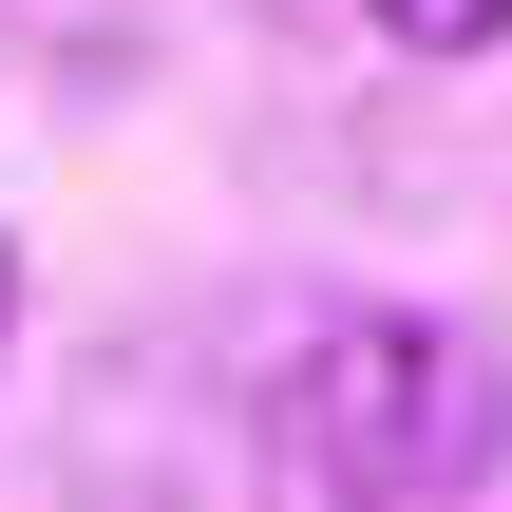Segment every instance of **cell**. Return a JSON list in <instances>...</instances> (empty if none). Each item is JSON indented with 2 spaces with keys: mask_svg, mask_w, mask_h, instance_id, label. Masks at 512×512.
<instances>
[{
  "mask_svg": "<svg viewBox=\"0 0 512 512\" xmlns=\"http://www.w3.org/2000/svg\"><path fill=\"white\" fill-rule=\"evenodd\" d=\"M266 437H285L304 494H342V512H437V494L494 475L512 399H494V361H475L456 323H418V304H342V323L285 342Z\"/></svg>",
  "mask_w": 512,
  "mask_h": 512,
  "instance_id": "1",
  "label": "cell"
},
{
  "mask_svg": "<svg viewBox=\"0 0 512 512\" xmlns=\"http://www.w3.org/2000/svg\"><path fill=\"white\" fill-rule=\"evenodd\" d=\"M380 38H418V57H494L512 38V0H361Z\"/></svg>",
  "mask_w": 512,
  "mask_h": 512,
  "instance_id": "2",
  "label": "cell"
},
{
  "mask_svg": "<svg viewBox=\"0 0 512 512\" xmlns=\"http://www.w3.org/2000/svg\"><path fill=\"white\" fill-rule=\"evenodd\" d=\"M0 342H19V247H0Z\"/></svg>",
  "mask_w": 512,
  "mask_h": 512,
  "instance_id": "3",
  "label": "cell"
}]
</instances>
